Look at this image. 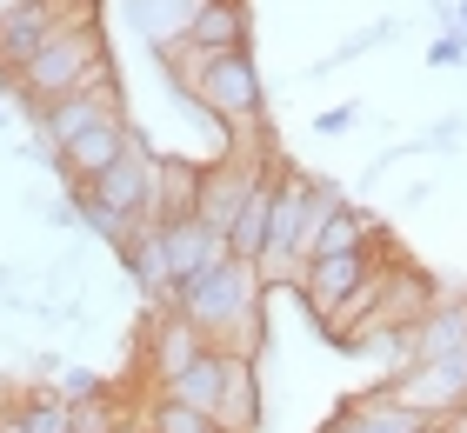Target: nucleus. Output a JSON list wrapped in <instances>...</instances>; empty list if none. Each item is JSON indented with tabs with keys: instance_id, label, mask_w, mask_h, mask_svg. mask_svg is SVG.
<instances>
[{
	"instance_id": "nucleus-1",
	"label": "nucleus",
	"mask_w": 467,
	"mask_h": 433,
	"mask_svg": "<svg viewBox=\"0 0 467 433\" xmlns=\"http://www.w3.org/2000/svg\"><path fill=\"white\" fill-rule=\"evenodd\" d=\"M167 307H174L187 327H201L214 346H234V354H247V360L267 354V273L241 253H227L214 267H201L194 280H181V287L167 294Z\"/></svg>"
},
{
	"instance_id": "nucleus-2",
	"label": "nucleus",
	"mask_w": 467,
	"mask_h": 433,
	"mask_svg": "<svg viewBox=\"0 0 467 433\" xmlns=\"http://www.w3.org/2000/svg\"><path fill=\"white\" fill-rule=\"evenodd\" d=\"M167 60V80L181 87L187 100L201 107L221 134H254L267 120V94H261V67L247 60V47H227V54H207V47H161Z\"/></svg>"
},
{
	"instance_id": "nucleus-3",
	"label": "nucleus",
	"mask_w": 467,
	"mask_h": 433,
	"mask_svg": "<svg viewBox=\"0 0 467 433\" xmlns=\"http://www.w3.org/2000/svg\"><path fill=\"white\" fill-rule=\"evenodd\" d=\"M94 74H108V34L100 27H54L40 40V54L14 74V87L34 107H47L60 94H74V87H88Z\"/></svg>"
},
{
	"instance_id": "nucleus-4",
	"label": "nucleus",
	"mask_w": 467,
	"mask_h": 433,
	"mask_svg": "<svg viewBox=\"0 0 467 433\" xmlns=\"http://www.w3.org/2000/svg\"><path fill=\"white\" fill-rule=\"evenodd\" d=\"M100 120H120V87H114V67H108V74H94L88 87H74V94H60V100L40 107V134L54 140V154H60L67 140H80L88 127H100Z\"/></svg>"
},
{
	"instance_id": "nucleus-5",
	"label": "nucleus",
	"mask_w": 467,
	"mask_h": 433,
	"mask_svg": "<svg viewBox=\"0 0 467 433\" xmlns=\"http://www.w3.org/2000/svg\"><path fill=\"white\" fill-rule=\"evenodd\" d=\"M374 267H380V247H368V253H314L294 287H301V300H307L314 320H334V307H341V300H348Z\"/></svg>"
},
{
	"instance_id": "nucleus-6",
	"label": "nucleus",
	"mask_w": 467,
	"mask_h": 433,
	"mask_svg": "<svg viewBox=\"0 0 467 433\" xmlns=\"http://www.w3.org/2000/svg\"><path fill=\"white\" fill-rule=\"evenodd\" d=\"M321 433H448V427L408 414V407H400L388 387H368V394H354V400L334 407V420H327Z\"/></svg>"
},
{
	"instance_id": "nucleus-7",
	"label": "nucleus",
	"mask_w": 467,
	"mask_h": 433,
	"mask_svg": "<svg viewBox=\"0 0 467 433\" xmlns=\"http://www.w3.org/2000/svg\"><path fill=\"white\" fill-rule=\"evenodd\" d=\"M207 346H214V340H207L201 327H187V320L167 307L154 327H147V380H154V387H174L187 366L207 354Z\"/></svg>"
},
{
	"instance_id": "nucleus-8",
	"label": "nucleus",
	"mask_w": 467,
	"mask_h": 433,
	"mask_svg": "<svg viewBox=\"0 0 467 433\" xmlns=\"http://www.w3.org/2000/svg\"><path fill=\"white\" fill-rule=\"evenodd\" d=\"M127 140H134V127H127V120H100V127H88L80 140L60 147V173H67L74 187L94 180V173H108V167L127 154Z\"/></svg>"
},
{
	"instance_id": "nucleus-9",
	"label": "nucleus",
	"mask_w": 467,
	"mask_h": 433,
	"mask_svg": "<svg viewBox=\"0 0 467 433\" xmlns=\"http://www.w3.org/2000/svg\"><path fill=\"white\" fill-rule=\"evenodd\" d=\"M54 27H60V20H54L47 0H20L14 14H0V67L20 74V67L40 54V40H47Z\"/></svg>"
},
{
	"instance_id": "nucleus-10",
	"label": "nucleus",
	"mask_w": 467,
	"mask_h": 433,
	"mask_svg": "<svg viewBox=\"0 0 467 433\" xmlns=\"http://www.w3.org/2000/svg\"><path fill=\"white\" fill-rule=\"evenodd\" d=\"M247 34H254V14H247V0H201L194 27H187V47L227 54V47H247Z\"/></svg>"
},
{
	"instance_id": "nucleus-11",
	"label": "nucleus",
	"mask_w": 467,
	"mask_h": 433,
	"mask_svg": "<svg viewBox=\"0 0 467 433\" xmlns=\"http://www.w3.org/2000/svg\"><path fill=\"white\" fill-rule=\"evenodd\" d=\"M221 433H261V374L247 354L227 346V394H221Z\"/></svg>"
},
{
	"instance_id": "nucleus-12",
	"label": "nucleus",
	"mask_w": 467,
	"mask_h": 433,
	"mask_svg": "<svg viewBox=\"0 0 467 433\" xmlns=\"http://www.w3.org/2000/svg\"><path fill=\"white\" fill-rule=\"evenodd\" d=\"M201 167L207 160H154V221H187L201 207Z\"/></svg>"
},
{
	"instance_id": "nucleus-13",
	"label": "nucleus",
	"mask_w": 467,
	"mask_h": 433,
	"mask_svg": "<svg viewBox=\"0 0 467 433\" xmlns=\"http://www.w3.org/2000/svg\"><path fill=\"white\" fill-rule=\"evenodd\" d=\"M140 420H147V433H221V420L207 414V407L167 394V387H154V400L140 407Z\"/></svg>"
},
{
	"instance_id": "nucleus-14",
	"label": "nucleus",
	"mask_w": 467,
	"mask_h": 433,
	"mask_svg": "<svg viewBox=\"0 0 467 433\" xmlns=\"http://www.w3.org/2000/svg\"><path fill=\"white\" fill-rule=\"evenodd\" d=\"M167 394H181V400H194V407H207V414L221 420V394H227V346H207V354L187 366V374L167 387Z\"/></svg>"
},
{
	"instance_id": "nucleus-15",
	"label": "nucleus",
	"mask_w": 467,
	"mask_h": 433,
	"mask_svg": "<svg viewBox=\"0 0 467 433\" xmlns=\"http://www.w3.org/2000/svg\"><path fill=\"white\" fill-rule=\"evenodd\" d=\"M194 14H201V0H134V20H140V34L154 40V47H181L187 27H194Z\"/></svg>"
},
{
	"instance_id": "nucleus-16",
	"label": "nucleus",
	"mask_w": 467,
	"mask_h": 433,
	"mask_svg": "<svg viewBox=\"0 0 467 433\" xmlns=\"http://www.w3.org/2000/svg\"><path fill=\"white\" fill-rule=\"evenodd\" d=\"M7 407L20 414L27 433H74V400L60 394V387H27V394H14Z\"/></svg>"
},
{
	"instance_id": "nucleus-17",
	"label": "nucleus",
	"mask_w": 467,
	"mask_h": 433,
	"mask_svg": "<svg viewBox=\"0 0 467 433\" xmlns=\"http://www.w3.org/2000/svg\"><path fill=\"white\" fill-rule=\"evenodd\" d=\"M267 221H274V173L254 187V201L241 207V221L227 227V247L241 260H254V267H261V247H267Z\"/></svg>"
},
{
	"instance_id": "nucleus-18",
	"label": "nucleus",
	"mask_w": 467,
	"mask_h": 433,
	"mask_svg": "<svg viewBox=\"0 0 467 433\" xmlns=\"http://www.w3.org/2000/svg\"><path fill=\"white\" fill-rule=\"evenodd\" d=\"M60 27H100V0H47Z\"/></svg>"
},
{
	"instance_id": "nucleus-19",
	"label": "nucleus",
	"mask_w": 467,
	"mask_h": 433,
	"mask_svg": "<svg viewBox=\"0 0 467 433\" xmlns=\"http://www.w3.org/2000/svg\"><path fill=\"white\" fill-rule=\"evenodd\" d=\"M428 60H434V67H461V60H467V47H461V34H448V40H434V47H428Z\"/></svg>"
},
{
	"instance_id": "nucleus-20",
	"label": "nucleus",
	"mask_w": 467,
	"mask_h": 433,
	"mask_svg": "<svg viewBox=\"0 0 467 433\" xmlns=\"http://www.w3.org/2000/svg\"><path fill=\"white\" fill-rule=\"evenodd\" d=\"M314 127H321V134H348V127H354V114H348V107H334V114H321Z\"/></svg>"
},
{
	"instance_id": "nucleus-21",
	"label": "nucleus",
	"mask_w": 467,
	"mask_h": 433,
	"mask_svg": "<svg viewBox=\"0 0 467 433\" xmlns=\"http://www.w3.org/2000/svg\"><path fill=\"white\" fill-rule=\"evenodd\" d=\"M461 27H467V0H461Z\"/></svg>"
}]
</instances>
